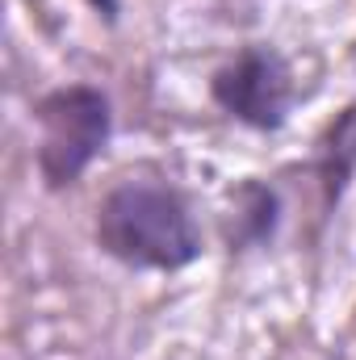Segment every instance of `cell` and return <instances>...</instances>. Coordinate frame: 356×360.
<instances>
[{
	"mask_svg": "<svg viewBox=\"0 0 356 360\" xmlns=\"http://www.w3.org/2000/svg\"><path fill=\"white\" fill-rule=\"evenodd\" d=\"M92 239L101 256L134 272H180L201 260L197 214L168 180H117L96 201Z\"/></svg>",
	"mask_w": 356,
	"mask_h": 360,
	"instance_id": "cell-1",
	"label": "cell"
},
{
	"mask_svg": "<svg viewBox=\"0 0 356 360\" xmlns=\"http://www.w3.org/2000/svg\"><path fill=\"white\" fill-rule=\"evenodd\" d=\"M34 168L46 193H63L105 155L113 139V101L96 84H59L34 101Z\"/></svg>",
	"mask_w": 356,
	"mask_h": 360,
	"instance_id": "cell-2",
	"label": "cell"
},
{
	"mask_svg": "<svg viewBox=\"0 0 356 360\" xmlns=\"http://www.w3.org/2000/svg\"><path fill=\"white\" fill-rule=\"evenodd\" d=\"M210 101L239 126L256 134H276L293 113V68L276 46H243L235 59L214 68L210 76Z\"/></svg>",
	"mask_w": 356,
	"mask_h": 360,
	"instance_id": "cell-3",
	"label": "cell"
},
{
	"mask_svg": "<svg viewBox=\"0 0 356 360\" xmlns=\"http://www.w3.org/2000/svg\"><path fill=\"white\" fill-rule=\"evenodd\" d=\"M281 231V197L265 180L248 176L231 188V214H227V243L231 252L268 248Z\"/></svg>",
	"mask_w": 356,
	"mask_h": 360,
	"instance_id": "cell-4",
	"label": "cell"
},
{
	"mask_svg": "<svg viewBox=\"0 0 356 360\" xmlns=\"http://www.w3.org/2000/svg\"><path fill=\"white\" fill-rule=\"evenodd\" d=\"M314 172H319V184H323V205L336 210L344 188H348V180L356 176V105H348L327 126V134L319 139Z\"/></svg>",
	"mask_w": 356,
	"mask_h": 360,
	"instance_id": "cell-5",
	"label": "cell"
},
{
	"mask_svg": "<svg viewBox=\"0 0 356 360\" xmlns=\"http://www.w3.org/2000/svg\"><path fill=\"white\" fill-rule=\"evenodd\" d=\"M92 4H96V8H105V17H109V21L117 17V0H92Z\"/></svg>",
	"mask_w": 356,
	"mask_h": 360,
	"instance_id": "cell-6",
	"label": "cell"
}]
</instances>
